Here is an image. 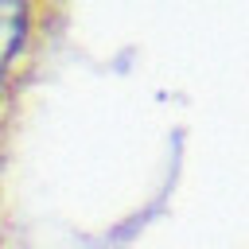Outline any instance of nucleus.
<instances>
[{
  "label": "nucleus",
  "instance_id": "1",
  "mask_svg": "<svg viewBox=\"0 0 249 249\" xmlns=\"http://www.w3.org/2000/svg\"><path fill=\"white\" fill-rule=\"evenodd\" d=\"M31 23H35L31 8H23V4H0V97L16 82L19 58H23L27 39H31Z\"/></svg>",
  "mask_w": 249,
  "mask_h": 249
}]
</instances>
